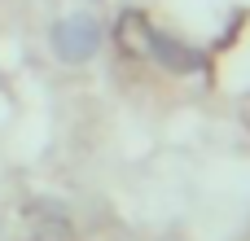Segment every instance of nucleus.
I'll return each mask as SVG.
<instances>
[{
  "label": "nucleus",
  "mask_w": 250,
  "mask_h": 241,
  "mask_svg": "<svg viewBox=\"0 0 250 241\" xmlns=\"http://www.w3.org/2000/svg\"><path fill=\"white\" fill-rule=\"evenodd\" d=\"M149 40H154V26L141 9H123L119 22H114V48L127 53V57H149Z\"/></svg>",
  "instance_id": "3"
},
{
  "label": "nucleus",
  "mask_w": 250,
  "mask_h": 241,
  "mask_svg": "<svg viewBox=\"0 0 250 241\" xmlns=\"http://www.w3.org/2000/svg\"><path fill=\"white\" fill-rule=\"evenodd\" d=\"M149 61H158V66L171 70V75H193V70H202L207 57H202L193 44H180L176 35L154 31V40H149Z\"/></svg>",
  "instance_id": "2"
},
{
  "label": "nucleus",
  "mask_w": 250,
  "mask_h": 241,
  "mask_svg": "<svg viewBox=\"0 0 250 241\" xmlns=\"http://www.w3.org/2000/svg\"><path fill=\"white\" fill-rule=\"evenodd\" d=\"M48 40H53V53H57L66 66H83V61H92L97 48H101V26H97L88 13H75V18H62Z\"/></svg>",
  "instance_id": "1"
},
{
  "label": "nucleus",
  "mask_w": 250,
  "mask_h": 241,
  "mask_svg": "<svg viewBox=\"0 0 250 241\" xmlns=\"http://www.w3.org/2000/svg\"><path fill=\"white\" fill-rule=\"evenodd\" d=\"M31 241H75V228H70L66 211L53 206V202L31 206Z\"/></svg>",
  "instance_id": "4"
}]
</instances>
